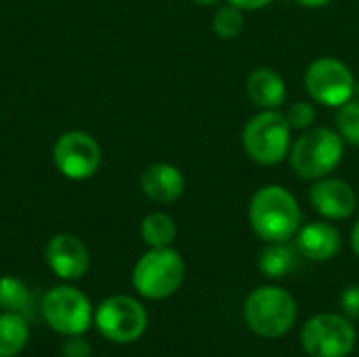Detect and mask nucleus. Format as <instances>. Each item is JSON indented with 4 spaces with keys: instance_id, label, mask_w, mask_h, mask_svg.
<instances>
[{
    "instance_id": "obj_1",
    "label": "nucleus",
    "mask_w": 359,
    "mask_h": 357,
    "mask_svg": "<svg viewBox=\"0 0 359 357\" xmlns=\"http://www.w3.org/2000/svg\"><path fill=\"white\" fill-rule=\"evenodd\" d=\"M252 231L265 242H288L301 229V206L282 185L261 187L248 206Z\"/></svg>"
},
{
    "instance_id": "obj_2",
    "label": "nucleus",
    "mask_w": 359,
    "mask_h": 357,
    "mask_svg": "<svg viewBox=\"0 0 359 357\" xmlns=\"http://www.w3.org/2000/svg\"><path fill=\"white\" fill-rule=\"evenodd\" d=\"M244 318L255 335L280 339L297 320V301L284 288L261 286L248 295L244 303Z\"/></svg>"
},
{
    "instance_id": "obj_3",
    "label": "nucleus",
    "mask_w": 359,
    "mask_h": 357,
    "mask_svg": "<svg viewBox=\"0 0 359 357\" xmlns=\"http://www.w3.org/2000/svg\"><path fill=\"white\" fill-rule=\"evenodd\" d=\"M290 124L278 109H263L252 116L242 133V145L250 160L263 166L280 164L292 147Z\"/></svg>"
},
{
    "instance_id": "obj_4",
    "label": "nucleus",
    "mask_w": 359,
    "mask_h": 357,
    "mask_svg": "<svg viewBox=\"0 0 359 357\" xmlns=\"http://www.w3.org/2000/svg\"><path fill=\"white\" fill-rule=\"evenodd\" d=\"M292 170L307 181L328 177L343 160V137L330 128H309L290 147Z\"/></svg>"
},
{
    "instance_id": "obj_5",
    "label": "nucleus",
    "mask_w": 359,
    "mask_h": 357,
    "mask_svg": "<svg viewBox=\"0 0 359 357\" xmlns=\"http://www.w3.org/2000/svg\"><path fill=\"white\" fill-rule=\"evenodd\" d=\"M185 280V263L172 248H151L145 252L133 271V284L145 299H166L175 295Z\"/></svg>"
},
{
    "instance_id": "obj_6",
    "label": "nucleus",
    "mask_w": 359,
    "mask_h": 357,
    "mask_svg": "<svg viewBox=\"0 0 359 357\" xmlns=\"http://www.w3.org/2000/svg\"><path fill=\"white\" fill-rule=\"evenodd\" d=\"M305 88L313 101L328 107H341L343 103L353 99L355 76L341 59L322 57L307 67Z\"/></svg>"
},
{
    "instance_id": "obj_7",
    "label": "nucleus",
    "mask_w": 359,
    "mask_h": 357,
    "mask_svg": "<svg viewBox=\"0 0 359 357\" xmlns=\"http://www.w3.org/2000/svg\"><path fill=\"white\" fill-rule=\"evenodd\" d=\"M301 343L311 357H347L355 347V328L343 316L320 314L305 324Z\"/></svg>"
},
{
    "instance_id": "obj_8",
    "label": "nucleus",
    "mask_w": 359,
    "mask_h": 357,
    "mask_svg": "<svg viewBox=\"0 0 359 357\" xmlns=\"http://www.w3.org/2000/svg\"><path fill=\"white\" fill-rule=\"evenodd\" d=\"M42 314L55 332L67 337L82 335L93 322V309L86 295L72 286L53 288L42 301Z\"/></svg>"
},
{
    "instance_id": "obj_9",
    "label": "nucleus",
    "mask_w": 359,
    "mask_h": 357,
    "mask_svg": "<svg viewBox=\"0 0 359 357\" xmlns=\"http://www.w3.org/2000/svg\"><path fill=\"white\" fill-rule=\"evenodd\" d=\"M95 324L99 332L114 343H133L147 328V314L143 305L130 297L118 295L105 299L97 314Z\"/></svg>"
},
{
    "instance_id": "obj_10",
    "label": "nucleus",
    "mask_w": 359,
    "mask_h": 357,
    "mask_svg": "<svg viewBox=\"0 0 359 357\" xmlns=\"http://www.w3.org/2000/svg\"><path fill=\"white\" fill-rule=\"evenodd\" d=\"M53 158L61 175L80 181L93 177L99 170L101 147L88 133L69 130L57 139L53 147Z\"/></svg>"
},
{
    "instance_id": "obj_11",
    "label": "nucleus",
    "mask_w": 359,
    "mask_h": 357,
    "mask_svg": "<svg viewBox=\"0 0 359 357\" xmlns=\"http://www.w3.org/2000/svg\"><path fill=\"white\" fill-rule=\"evenodd\" d=\"M309 202L324 219H347L358 208V194L343 179L322 177L309 187Z\"/></svg>"
},
{
    "instance_id": "obj_12",
    "label": "nucleus",
    "mask_w": 359,
    "mask_h": 357,
    "mask_svg": "<svg viewBox=\"0 0 359 357\" xmlns=\"http://www.w3.org/2000/svg\"><path fill=\"white\" fill-rule=\"evenodd\" d=\"M46 263L59 278L76 280L88 269V250L78 238L59 234L46 246Z\"/></svg>"
},
{
    "instance_id": "obj_13",
    "label": "nucleus",
    "mask_w": 359,
    "mask_h": 357,
    "mask_svg": "<svg viewBox=\"0 0 359 357\" xmlns=\"http://www.w3.org/2000/svg\"><path fill=\"white\" fill-rule=\"evenodd\" d=\"M141 189L149 200H154L158 204H170L183 196L185 177L181 175V170L177 166L158 162L143 170Z\"/></svg>"
},
{
    "instance_id": "obj_14",
    "label": "nucleus",
    "mask_w": 359,
    "mask_h": 357,
    "mask_svg": "<svg viewBox=\"0 0 359 357\" xmlns=\"http://www.w3.org/2000/svg\"><path fill=\"white\" fill-rule=\"evenodd\" d=\"M343 238L330 223L318 221L297 231V250L311 261H330L339 255Z\"/></svg>"
},
{
    "instance_id": "obj_15",
    "label": "nucleus",
    "mask_w": 359,
    "mask_h": 357,
    "mask_svg": "<svg viewBox=\"0 0 359 357\" xmlns=\"http://www.w3.org/2000/svg\"><path fill=\"white\" fill-rule=\"evenodd\" d=\"M250 101L261 109H278L286 103V84L282 76L269 67H257L246 80Z\"/></svg>"
},
{
    "instance_id": "obj_16",
    "label": "nucleus",
    "mask_w": 359,
    "mask_h": 357,
    "mask_svg": "<svg viewBox=\"0 0 359 357\" xmlns=\"http://www.w3.org/2000/svg\"><path fill=\"white\" fill-rule=\"evenodd\" d=\"M29 328L21 314L0 316V357H15L27 343Z\"/></svg>"
},
{
    "instance_id": "obj_17",
    "label": "nucleus",
    "mask_w": 359,
    "mask_h": 357,
    "mask_svg": "<svg viewBox=\"0 0 359 357\" xmlns=\"http://www.w3.org/2000/svg\"><path fill=\"white\" fill-rule=\"evenodd\" d=\"M297 265V250L286 242H269L259 257V267L267 278H284Z\"/></svg>"
},
{
    "instance_id": "obj_18",
    "label": "nucleus",
    "mask_w": 359,
    "mask_h": 357,
    "mask_svg": "<svg viewBox=\"0 0 359 357\" xmlns=\"http://www.w3.org/2000/svg\"><path fill=\"white\" fill-rule=\"evenodd\" d=\"M141 238L151 248H168L177 238V225L166 213H151L141 223Z\"/></svg>"
},
{
    "instance_id": "obj_19",
    "label": "nucleus",
    "mask_w": 359,
    "mask_h": 357,
    "mask_svg": "<svg viewBox=\"0 0 359 357\" xmlns=\"http://www.w3.org/2000/svg\"><path fill=\"white\" fill-rule=\"evenodd\" d=\"M29 307V292L25 284L17 278H0V309L8 314H25Z\"/></svg>"
},
{
    "instance_id": "obj_20",
    "label": "nucleus",
    "mask_w": 359,
    "mask_h": 357,
    "mask_svg": "<svg viewBox=\"0 0 359 357\" xmlns=\"http://www.w3.org/2000/svg\"><path fill=\"white\" fill-rule=\"evenodd\" d=\"M212 27H215L217 36L223 38V40H233V38H238L240 32L244 29V15H242V8H238V6H233V4L221 6V8L215 13Z\"/></svg>"
},
{
    "instance_id": "obj_21",
    "label": "nucleus",
    "mask_w": 359,
    "mask_h": 357,
    "mask_svg": "<svg viewBox=\"0 0 359 357\" xmlns=\"http://www.w3.org/2000/svg\"><path fill=\"white\" fill-rule=\"evenodd\" d=\"M337 126H339V135L343 137V141L359 145V101L351 99L347 103H343L339 107L337 114Z\"/></svg>"
},
{
    "instance_id": "obj_22",
    "label": "nucleus",
    "mask_w": 359,
    "mask_h": 357,
    "mask_svg": "<svg viewBox=\"0 0 359 357\" xmlns=\"http://www.w3.org/2000/svg\"><path fill=\"white\" fill-rule=\"evenodd\" d=\"M286 120L290 124V128H297V130H307L313 122H316V109L311 103L307 101H297L292 103L288 109H286Z\"/></svg>"
},
{
    "instance_id": "obj_23",
    "label": "nucleus",
    "mask_w": 359,
    "mask_h": 357,
    "mask_svg": "<svg viewBox=\"0 0 359 357\" xmlns=\"http://www.w3.org/2000/svg\"><path fill=\"white\" fill-rule=\"evenodd\" d=\"M341 307L347 318L358 320L359 318V286H349L341 297Z\"/></svg>"
},
{
    "instance_id": "obj_24",
    "label": "nucleus",
    "mask_w": 359,
    "mask_h": 357,
    "mask_svg": "<svg viewBox=\"0 0 359 357\" xmlns=\"http://www.w3.org/2000/svg\"><path fill=\"white\" fill-rule=\"evenodd\" d=\"M63 357H90V347L84 339L72 337V341H67L63 345Z\"/></svg>"
},
{
    "instance_id": "obj_25",
    "label": "nucleus",
    "mask_w": 359,
    "mask_h": 357,
    "mask_svg": "<svg viewBox=\"0 0 359 357\" xmlns=\"http://www.w3.org/2000/svg\"><path fill=\"white\" fill-rule=\"evenodd\" d=\"M227 2L242 11H259V8H265L267 4H271L273 0H227Z\"/></svg>"
},
{
    "instance_id": "obj_26",
    "label": "nucleus",
    "mask_w": 359,
    "mask_h": 357,
    "mask_svg": "<svg viewBox=\"0 0 359 357\" xmlns=\"http://www.w3.org/2000/svg\"><path fill=\"white\" fill-rule=\"evenodd\" d=\"M301 6H307V8H320V6H326L328 2L332 0H297Z\"/></svg>"
},
{
    "instance_id": "obj_27",
    "label": "nucleus",
    "mask_w": 359,
    "mask_h": 357,
    "mask_svg": "<svg viewBox=\"0 0 359 357\" xmlns=\"http://www.w3.org/2000/svg\"><path fill=\"white\" fill-rule=\"evenodd\" d=\"M351 246H353V252L359 257V219L353 225V231H351Z\"/></svg>"
},
{
    "instance_id": "obj_28",
    "label": "nucleus",
    "mask_w": 359,
    "mask_h": 357,
    "mask_svg": "<svg viewBox=\"0 0 359 357\" xmlns=\"http://www.w3.org/2000/svg\"><path fill=\"white\" fill-rule=\"evenodd\" d=\"M191 2H196V4H200V6H210V4H215V2H219V0H191Z\"/></svg>"
},
{
    "instance_id": "obj_29",
    "label": "nucleus",
    "mask_w": 359,
    "mask_h": 357,
    "mask_svg": "<svg viewBox=\"0 0 359 357\" xmlns=\"http://www.w3.org/2000/svg\"><path fill=\"white\" fill-rule=\"evenodd\" d=\"M353 97L359 101V82H355V93H353Z\"/></svg>"
}]
</instances>
